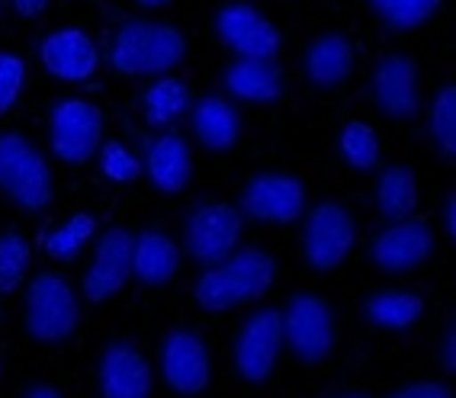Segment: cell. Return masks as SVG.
<instances>
[{
	"instance_id": "836d02e7",
	"label": "cell",
	"mask_w": 456,
	"mask_h": 398,
	"mask_svg": "<svg viewBox=\"0 0 456 398\" xmlns=\"http://www.w3.org/2000/svg\"><path fill=\"white\" fill-rule=\"evenodd\" d=\"M456 331H453V325L447 328V331L440 334V366L447 370V373H453L456 370Z\"/></svg>"
},
{
	"instance_id": "9c48e42d",
	"label": "cell",
	"mask_w": 456,
	"mask_h": 398,
	"mask_svg": "<svg viewBox=\"0 0 456 398\" xmlns=\"http://www.w3.org/2000/svg\"><path fill=\"white\" fill-rule=\"evenodd\" d=\"M158 370L164 386L177 395H203L212 382V357L206 337L193 328H171L158 344Z\"/></svg>"
},
{
	"instance_id": "f546056e",
	"label": "cell",
	"mask_w": 456,
	"mask_h": 398,
	"mask_svg": "<svg viewBox=\"0 0 456 398\" xmlns=\"http://www.w3.org/2000/svg\"><path fill=\"white\" fill-rule=\"evenodd\" d=\"M29 260H33V244L20 231H0V296L23 286Z\"/></svg>"
},
{
	"instance_id": "8992f818",
	"label": "cell",
	"mask_w": 456,
	"mask_h": 398,
	"mask_svg": "<svg viewBox=\"0 0 456 398\" xmlns=\"http://www.w3.org/2000/svg\"><path fill=\"white\" fill-rule=\"evenodd\" d=\"M283 344L302 363H325L338 347V318L331 302L318 293H293L280 309Z\"/></svg>"
},
{
	"instance_id": "74e56055",
	"label": "cell",
	"mask_w": 456,
	"mask_h": 398,
	"mask_svg": "<svg viewBox=\"0 0 456 398\" xmlns=\"http://www.w3.org/2000/svg\"><path fill=\"white\" fill-rule=\"evenodd\" d=\"M135 4L145 10H161V7H171L174 0H135Z\"/></svg>"
},
{
	"instance_id": "8d00e7d4",
	"label": "cell",
	"mask_w": 456,
	"mask_h": 398,
	"mask_svg": "<svg viewBox=\"0 0 456 398\" xmlns=\"http://www.w3.org/2000/svg\"><path fill=\"white\" fill-rule=\"evenodd\" d=\"M23 398H65V395H61L55 386H49V382H36V386H29V389L23 392Z\"/></svg>"
},
{
	"instance_id": "83f0119b",
	"label": "cell",
	"mask_w": 456,
	"mask_h": 398,
	"mask_svg": "<svg viewBox=\"0 0 456 398\" xmlns=\"http://www.w3.org/2000/svg\"><path fill=\"white\" fill-rule=\"evenodd\" d=\"M94 235H97V219H94L90 212H74L65 225L45 235L42 248H45V254H49L52 260H58V264H71V260H77L81 248Z\"/></svg>"
},
{
	"instance_id": "3957f363",
	"label": "cell",
	"mask_w": 456,
	"mask_h": 398,
	"mask_svg": "<svg viewBox=\"0 0 456 398\" xmlns=\"http://www.w3.org/2000/svg\"><path fill=\"white\" fill-rule=\"evenodd\" d=\"M0 196L26 215H39L55 199L49 161L23 132H0Z\"/></svg>"
},
{
	"instance_id": "8fae6325",
	"label": "cell",
	"mask_w": 456,
	"mask_h": 398,
	"mask_svg": "<svg viewBox=\"0 0 456 398\" xmlns=\"http://www.w3.org/2000/svg\"><path fill=\"white\" fill-rule=\"evenodd\" d=\"M216 26V36L235 58H261V61H273L283 45V33L280 26L257 10L254 4L245 0H232V4H222L212 17Z\"/></svg>"
},
{
	"instance_id": "ffe728a7",
	"label": "cell",
	"mask_w": 456,
	"mask_h": 398,
	"mask_svg": "<svg viewBox=\"0 0 456 398\" xmlns=\"http://www.w3.org/2000/svg\"><path fill=\"white\" fill-rule=\"evenodd\" d=\"M187 113L196 142L212 155H228L241 139V116H238L235 103L222 93H206L190 106Z\"/></svg>"
},
{
	"instance_id": "e575fe53",
	"label": "cell",
	"mask_w": 456,
	"mask_h": 398,
	"mask_svg": "<svg viewBox=\"0 0 456 398\" xmlns=\"http://www.w3.org/2000/svg\"><path fill=\"white\" fill-rule=\"evenodd\" d=\"M52 0H13V10H17L23 20H36L49 10Z\"/></svg>"
},
{
	"instance_id": "d4e9b609",
	"label": "cell",
	"mask_w": 456,
	"mask_h": 398,
	"mask_svg": "<svg viewBox=\"0 0 456 398\" xmlns=\"http://www.w3.org/2000/svg\"><path fill=\"white\" fill-rule=\"evenodd\" d=\"M190 87L187 81H180L174 74H164V77H155V84L145 90L142 97V113H145V122L151 129H167L171 122H177L180 116L190 110Z\"/></svg>"
},
{
	"instance_id": "484cf974",
	"label": "cell",
	"mask_w": 456,
	"mask_h": 398,
	"mask_svg": "<svg viewBox=\"0 0 456 398\" xmlns=\"http://www.w3.org/2000/svg\"><path fill=\"white\" fill-rule=\"evenodd\" d=\"M379 135L370 122L351 119L344 122L341 132H338V155L341 161L357 174H370L379 164Z\"/></svg>"
},
{
	"instance_id": "5bb4252c",
	"label": "cell",
	"mask_w": 456,
	"mask_h": 398,
	"mask_svg": "<svg viewBox=\"0 0 456 398\" xmlns=\"http://www.w3.org/2000/svg\"><path fill=\"white\" fill-rule=\"evenodd\" d=\"M437 251V235L424 219H402L386 225L379 235L370 241V264L379 273L402 277L411 270L424 267Z\"/></svg>"
},
{
	"instance_id": "4316f807",
	"label": "cell",
	"mask_w": 456,
	"mask_h": 398,
	"mask_svg": "<svg viewBox=\"0 0 456 398\" xmlns=\"http://www.w3.org/2000/svg\"><path fill=\"white\" fill-rule=\"evenodd\" d=\"M444 0H367V7L389 33H415L440 10Z\"/></svg>"
},
{
	"instance_id": "4dcf8cb0",
	"label": "cell",
	"mask_w": 456,
	"mask_h": 398,
	"mask_svg": "<svg viewBox=\"0 0 456 398\" xmlns=\"http://www.w3.org/2000/svg\"><path fill=\"white\" fill-rule=\"evenodd\" d=\"M100 158V171H103L106 180H113V183H135L142 177V161L132 155L129 148L123 142H103L97 151Z\"/></svg>"
},
{
	"instance_id": "d6a6232c",
	"label": "cell",
	"mask_w": 456,
	"mask_h": 398,
	"mask_svg": "<svg viewBox=\"0 0 456 398\" xmlns=\"http://www.w3.org/2000/svg\"><path fill=\"white\" fill-rule=\"evenodd\" d=\"M386 398H453V389H450L447 382L418 379V382H408V386H402V389L389 392Z\"/></svg>"
},
{
	"instance_id": "603a6c76",
	"label": "cell",
	"mask_w": 456,
	"mask_h": 398,
	"mask_svg": "<svg viewBox=\"0 0 456 398\" xmlns=\"http://www.w3.org/2000/svg\"><path fill=\"white\" fill-rule=\"evenodd\" d=\"M424 315V299L418 293L408 289H376L363 299V318L367 325H373L376 331L399 334L408 331L411 325H418V318Z\"/></svg>"
},
{
	"instance_id": "ac0fdd59",
	"label": "cell",
	"mask_w": 456,
	"mask_h": 398,
	"mask_svg": "<svg viewBox=\"0 0 456 398\" xmlns=\"http://www.w3.org/2000/svg\"><path fill=\"white\" fill-rule=\"evenodd\" d=\"M142 174L148 183L164 196H177L190 187L193 180V155H190V142L177 132H161L158 139L148 142Z\"/></svg>"
},
{
	"instance_id": "ba28073f",
	"label": "cell",
	"mask_w": 456,
	"mask_h": 398,
	"mask_svg": "<svg viewBox=\"0 0 456 398\" xmlns=\"http://www.w3.org/2000/svg\"><path fill=\"white\" fill-rule=\"evenodd\" d=\"M245 235V215L232 203H203L183 219V244L180 254H187L200 267H216L228 254L241 248Z\"/></svg>"
},
{
	"instance_id": "7c38bea8",
	"label": "cell",
	"mask_w": 456,
	"mask_h": 398,
	"mask_svg": "<svg viewBox=\"0 0 456 398\" xmlns=\"http://www.w3.org/2000/svg\"><path fill=\"white\" fill-rule=\"evenodd\" d=\"M238 212L264 225H293L305 212V183L280 171L254 174L238 193Z\"/></svg>"
},
{
	"instance_id": "cb8c5ba5",
	"label": "cell",
	"mask_w": 456,
	"mask_h": 398,
	"mask_svg": "<svg viewBox=\"0 0 456 398\" xmlns=\"http://www.w3.org/2000/svg\"><path fill=\"white\" fill-rule=\"evenodd\" d=\"M376 212L386 222H402L411 219L418 209V177L408 164H389L376 177Z\"/></svg>"
},
{
	"instance_id": "d6986e66",
	"label": "cell",
	"mask_w": 456,
	"mask_h": 398,
	"mask_svg": "<svg viewBox=\"0 0 456 398\" xmlns=\"http://www.w3.org/2000/svg\"><path fill=\"white\" fill-rule=\"evenodd\" d=\"M354 65H357L354 42L341 33L315 36L302 52V74L315 90H338L341 84H347Z\"/></svg>"
},
{
	"instance_id": "2e32d148",
	"label": "cell",
	"mask_w": 456,
	"mask_h": 398,
	"mask_svg": "<svg viewBox=\"0 0 456 398\" xmlns=\"http://www.w3.org/2000/svg\"><path fill=\"white\" fill-rule=\"evenodd\" d=\"M100 398H151L155 373L139 347L126 337H116L100 350L97 363Z\"/></svg>"
},
{
	"instance_id": "d590c367",
	"label": "cell",
	"mask_w": 456,
	"mask_h": 398,
	"mask_svg": "<svg viewBox=\"0 0 456 398\" xmlns=\"http://www.w3.org/2000/svg\"><path fill=\"white\" fill-rule=\"evenodd\" d=\"M440 215H444V231H447V238L453 241L456 238V196L453 193L444 199V212H440Z\"/></svg>"
},
{
	"instance_id": "5b68a950",
	"label": "cell",
	"mask_w": 456,
	"mask_h": 398,
	"mask_svg": "<svg viewBox=\"0 0 456 398\" xmlns=\"http://www.w3.org/2000/svg\"><path fill=\"white\" fill-rule=\"evenodd\" d=\"M357 241V219L338 199H322L302 212V260L315 273H334Z\"/></svg>"
},
{
	"instance_id": "30bf717a",
	"label": "cell",
	"mask_w": 456,
	"mask_h": 398,
	"mask_svg": "<svg viewBox=\"0 0 456 398\" xmlns=\"http://www.w3.org/2000/svg\"><path fill=\"white\" fill-rule=\"evenodd\" d=\"M283 318L280 309H257L241 321L232 347L235 373L248 386H261L277 370V360L283 353Z\"/></svg>"
},
{
	"instance_id": "277c9868",
	"label": "cell",
	"mask_w": 456,
	"mask_h": 398,
	"mask_svg": "<svg viewBox=\"0 0 456 398\" xmlns=\"http://www.w3.org/2000/svg\"><path fill=\"white\" fill-rule=\"evenodd\" d=\"M81 325V299L74 293V286L68 283L55 270H42L29 280L26 286V302H23V328L36 344L55 347L74 337Z\"/></svg>"
},
{
	"instance_id": "e0dca14e",
	"label": "cell",
	"mask_w": 456,
	"mask_h": 398,
	"mask_svg": "<svg viewBox=\"0 0 456 398\" xmlns=\"http://www.w3.org/2000/svg\"><path fill=\"white\" fill-rule=\"evenodd\" d=\"M42 71L65 84L90 81L100 68V52L84 29H55L39 42Z\"/></svg>"
},
{
	"instance_id": "52a82bcc",
	"label": "cell",
	"mask_w": 456,
	"mask_h": 398,
	"mask_svg": "<svg viewBox=\"0 0 456 398\" xmlns=\"http://www.w3.org/2000/svg\"><path fill=\"white\" fill-rule=\"evenodd\" d=\"M103 110L81 97L58 100L49 110V145L61 164L84 167L103 145Z\"/></svg>"
},
{
	"instance_id": "f1b7e54d",
	"label": "cell",
	"mask_w": 456,
	"mask_h": 398,
	"mask_svg": "<svg viewBox=\"0 0 456 398\" xmlns=\"http://www.w3.org/2000/svg\"><path fill=\"white\" fill-rule=\"evenodd\" d=\"M428 132L431 142L444 158L456 155V87L444 84L434 93L431 110H428Z\"/></svg>"
},
{
	"instance_id": "9a60e30c",
	"label": "cell",
	"mask_w": 456,
	"mask_h": 398,
	"mask_svg": "<svg viewBox=\"0 0 456 398\" xmlns=\"http://www.w3.org/2000/svg\"><path fill=\"white\" fill-rule=\"evenodd\" d=\"M132 280V231L129 228H106L97 238L94 257L81 280V293L90 305H103L116 293H123Z\"/></svg>"
},
{
	"instance_id": "44dd1931",
	"label": "cell",
	"mask_w": 456,
	"mask_h": 398,
	"mask_svg": "<svg viewBox=\"0 0 456 398\" xmlns=\"http://www.w3.org/2000/svg\"><path fill=\"white\" fill-rule=\"evenodd\" d=\"M180 273V244L161 228H145L132 235V280L142 286H167Z\"/></svg>"
},
{
	"instance_id": "6da1fadb",
	"label": "cell",
	"mask_w": 456,
	"mask_h": 398,
	"mask_svg": "<svg viewBox=\"0 0 456 398\" xmlns=\"http://www.w3.org/2000/svg\"><path fill=\"white\" fill-rule=\"evenodd\" d=\"M277 257L264 248H238L216 267H206L196 280L193 299L209 315H225L241 305L261 302L277 283Z\"/></svg>"
},
{
	"instance_id": "4fadbf2b",
	"label": "cell",
	"mask_w": 456,
	"mask_h": 398,
	"mask_svg": "<svg viewBox=\"0 0 456 398\" xmlns=\"http://www.w3.org/2000/svg\"><path fill=\"white\" fill-rule=\"evenodd\" d=\"M370 103L386 119L408 122L421 113L418 61L408 52H386L370 74Z\"/></svg>"
},
{
	"instance_id": "1f68e13d",
	"label": "cell",
	"mask_w": 456,
	"mask_h": 398,
	"mask_svg": "<svg viewBox=\"0 0 456 398\" xmlns=\"http://www.w3.org/2000/svg\"><path fill=\"white\" fill-rule=\"evenodd\" d=\"M26 87V65L13 52H0V116H7L17 106Z\"/></svg>"
},
{
	"instance_id": "7a4b0ae2",
	"label": "cell",
	"mask_w": 456,
	"mask_h": 398,
	"mask_svg": "<svg viewBox=\"0 0 456 398\" xmlns=\"http://www.w3.org/2000/svg\"><path fill=\"white\" fill-rule=\"evenodd\" d=\"M190 45L174 23L126 20L110 39L106 65L119 77H164L183 65Z\"/></svg>"
},
{
	"instance_id": "7402d4cb",
	"label": "cell",
	"mask_w": 456,
	"mask_h": 398,
	"mask_svg": "<svg viewBox=\"0 0 456 398\" xmlns=\"http://www.w3.org/2000/svg\"><path fill=\"white\" fill-rule=\"evenodd\" d=\"M222 84L228 97L251 106H270L283 100V74L273 61H261V58H235L222 71Z\"/></svg>"
},
{
	"instance_id": "f35d334b",
	"label": "cell",
	"mask_w": 456,
	"mask_h": 398,
	"mask_svg": "<svg viewBox=\"0 0 456 398\" xmlns=\"http://www.w3.org/2000/svg\"><path fill=\"white\" fill-rule=\"evenodd\" d=\"M334 398H370V395H363V392H344V395H334Z\"/></svg>"
}]
</instances>
